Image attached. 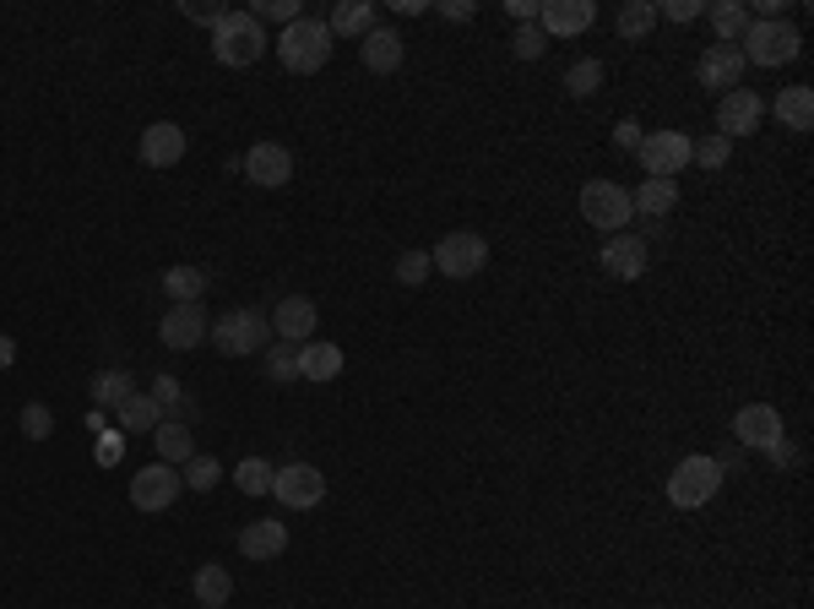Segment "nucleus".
I'll return each instance as SVG.
<instances>
[{
  "label": "nucleus",
  "instance_id": "obj_43",
  "mask_svg": "<svg viewBox=\"0 0 814 609\" xmlns=\"http://www.w3.org/2000/svg\"><path fill=\"white\" fill-rule=\"evenodd\" d=\"M706 6L700 0H668V6H657V17H674V22H695Z\"/></svg>",
  "mask_w": 814,
  "mask_h": 609
},
{
  "label": "nucleus",
  "instance_id": "obj_3",
  "mask_svg": "<svg viewBox=\"0 0 814 609\" xmlns=\"http://www.w3.org/2000/svg\"><path fill=\"white\" fill-rule=\"evenodd\" d=\"M739 50H744L750 66H787V61L804 55V33L793 22H782V17H760V22H750Z\"/></svg>",
  "mask_w": 814,
  "mask_h": 609
},
{
  "label": "nucleus",
  "instance_id": "obj_8",
  "mask_svg": "<svg viewBox=\"0 0 814 609\" xmlns=\"http://www.w3.org/2000/svg\"><path fill=\"white\" fill-rule=\"evenodd\" d=\"M635 158H641L646 180H674L679 169H689V136L685 132H652V136H641Z\"/></svg>",
  "mask_w": 814,
  "mask_h": 609
},
{
  "label": "nucleus",
  "instance_id": "obj_18",
  "mask_svg": "<svg viewBox=\"0 0 814 609\" xmlns=\"http://www.w3.org/2000/svg\"><path fill=\"white\" fill-rule=\"evenodd\" d=\"M180 158H186V132L175 120H158V126L141 132V164L147 169H175Z\"/></svg>",
  "mask_w": 814,
  "mask_h": 609
},
{
  "label": "nucleus",
  "instance_id": "obj_50",
  "mask_svg": "<svg viewBox=\"0 0 814 609\" xmlns=\"http://www.w3.org/2000/svg\"><path fill=\"white\" fill-rule=\"evenodd\" d=\"M11 359H17V343H11V338H6V333H0V370H6Z\"/></svg>",
  "mask_w": 814,
  "mask_h": 609
},
{
  "label": "nucleus",
  "instance_id": "obj_23",
  "mask_svg": "<svg viewBox=\"0 0 814 609\" xmlns=\"http://www.w3.org/2000/svg\"><path fill=\"white\" fill-rule=\"evenodd\" d=\"M326 28H331V39H364L376 28V6L370 0H337Z\"/></svg>",
  "mask_w": 814,
  "mask_h": 609
},
{
  "label": "nucleus",
  "instance_id": "obj_36",
  "mask_svg": "<svg viewBox=\"0 0 814 609\" xmlns=\"http://www.w3.org/2000/svg\"><path fill=\"white\" fill-rule=\"evenodd\" d=\"M272 474H277V469H272L266 458H245V463L234 469V484H240L245 495H272Z\"/></svg>",
  "mask_w": 814,
  "mask_h": 609
},
{
  "label": "nucleus",
  "instance_id": "obj_25",
  "mask_svg": "<svg viewBox=\"0 0 814 609\" xmlns=\"http://www.w3.org/2000/svg\"><path fill=\"white\" fill-rule=\"evenodd\" d=\"M706 17H711V28H717V44H739L754 22L744 0H717V6H706Z\"/></svg>",
  "mask_w": 814,
  "mask_h": 609
},
{
  "label": "nucleus",
  "instance_id": "obj_26",
  "mask_svg": "<svg viewBox=\"0 0 814 609\" xmlns=\"http://www.w3.org/2000/svg\"><path fill=\"white\" fill-rule=\"evenodd\" d=\"M152 441H158V458H163L169 469H186L190 458H195V435H190L180 419H163V424L152 430Z\"/></svg>",
  "mask_w": 814,
  "mask_h": 609
},
{
  "label": "nucleus",
  "instance_id": "obj_42",
  "mask_svg": "<svg viewBox=\"0 0 814 609\" xmlns=\"http://www.w3.org/2000/svg\"><path fill=\"white\" fill-rule=\"evenodd\" d=\"M152 398H158V403H163V413H169V408H180V398H186V392H180V381H175V376H158V381H152Z\"/></svg>",
  "mask_w": 814,
  "mask_h": 609
},
{
  "label": "nucleus",
  "instance_id": "obj_1",
  "mask_svg": "<svg viewBox=\"0 0 814 609\" xmlns=\"http://www.w3.org/2000/svg\"><path fill=\"white\" fill-rule=\"evenodd\" d=\"M277 61L294 71V76H310L331 61V28H326V17H299V22H288L283 28V39H277Z\"/></svg>",
  "mask_w": 814,
  "mask_h": 609
},
{
  "label": "nucleus",
  "instance_id": "obj_45",
  "mask_svg": "<svg viewBox=\"0 0 814 609\" xmlns=\"http://www.w3.org/2000/svg\"><path fill=\"white\" fill-rule=\"evenodd\" d=\"M120 447H126L120 435H104V441H98V463H104V469H115V463H120Z\"/></svg>",
  "mask_w": 814,
  "mask_h": 609
},
{
  "label": "nucleus",
  "instance_id": "obj_40",
  "mask_svg": "<svg viewBox=\"0 0 814 609\" xmlns=\"http://www.w3.org/2000/svg\"><path fill=\"white\" fill-rule=\"evenodd\" d=\"M510 50H516V61H538V55L549 50V33H543V28H532V22H521V28H516V39H510Z\"/></svg>",
  "mask_w": 814,
  "mask_h": 609
},
{
  "label": "nucleus",
  "instance_id": "obj_41",
  "mask_svg": "<svg viewBox=\"0 0 814 609\" xmlns=\"http://www.w3.org/2000/svg\"><path fill=\"white\" fill-rule=\"evenodd\" d=\"M50 430H55V413L44 403H28L22 408V435L28 441H50Z\"/></svg>",
  "mask_w": 814,
  "mask_h": 609
},
{
  "label": "nucleus",
  "instance_id": "obj_32",
  "mask_svg": "<svg viewBox=\"0 0 814 609\" xmlns=\"http://www.w3.org/2000/svg\"><path fill=\"white\" fill-rule=\"evenodd\" d=\"M87 392H93V403H98V408H120V403L130 398V392H136V387H130L126 370H98Z\"/></svg>",
  "mask_w": 814,
  "mask_h": 609
},
{
  "label": "nucleus",
  "instance_id": "obj_13",
  "mask_svg": "<svg viewBox=\"0 0 814 609\" xmlns=\"http://www.w3.org/2000/svg\"><path fill=\"white\" fill-rule=\"evenodd\" d=\"M760 115H765V104H760V93L750 87H733V93H722V104H717V136H750L760 126Z\"/></svg>",
  "mask_w": 814,
  "mask_h": 609
},
{
  "label": "nucleus",
  "instance_id": "obj_35",
  "mask_svg": "<svg viewBox=\"0 0 814 609\" xmlns=\"http://www.w3.org/2000/svg\"><path fill=\"white\" fill-rule=\"evenodd\" d=\"M266 376H272L277 387L299 381V343H277V348H266Z\"/></svg>",
  "mask_w": 814,
  "mask_h": 609
},
{
  "label": "nucleus",
  "instance_id": "obj_11",
  "mask_svg": "<svg viewBox=\"0 0 814 609\" xmlns=\"http://www.w3.org/2000/svg\"><path fill=\"white\" fill-rule=\"evenodd\" d=\"M787 430H782V413L771 403H750L733 413V441L739 447H754V452H765V447H776Z\"/></svg>",
  "mask_w": 814,
  "mask_h": 609
},
{
  "label": "nucleus",
  "instance_id": "obj_49",
  "mask_svg": "<svg viewBox=\"0 0 814 609\" xmlns=\"http://www.w3.org/2000/svg\"><path fill=\"white\" fill-rule=\"evenodd\" d=\"M765 458H771V463H776V469H782V463H793V447H787V435H782V441H776V447H765Z\"/></svg>",
  "mask_w": 814,
  "mask_h": 609
},
{
  "label": "nucleus",
  "instance_id": "obj_4",
  "mask_svg": "<svg viewBox=\"0 0 814 609\" xmlns=\"http://www.w3.org/2000/svg\"><path fill=\"white\" fill-rule=\"evenodd\" d=\"M207 338L218 343V354H229V359H245V354L272 348V322H266L261 311H251V305H240V311L218 316V327H212Z\"/></svg>",
  "mask_w": 814,
  "mask_h": 609
},
{
  "label": "nucleus",
  "instance_id": "obj_17",
  "mask_svg": "<svg viewBox=\"0 0 814 609\" xmlns=\"http://www.w3.org/2000/svg\"><path fill=\"white\" fill-rule=\"evenodd\" d=\"M598 262H603L609 277L630 283V277H641V272H646V240H641V234H609Z\"/></svg>",
  "mask_w": 814,
  "mask_h": 609
},
{
  "label": "nucleus",
  "instance_id": "obj_34",
  "mask_svg": "<svg viewBox=\"0 0 814 609\" xmlns=\"http://www.w3.org/2000/svg\"><path fill=\"white\" fill-rule=\"evenodd\" d=\"M598 87H603V61L586 55V61H575V66L564 71V93H570V98H592Z\"/></svg>",
  "mask_w": 814,
  "mask_h": 609
},
{
  "label": "nucleus",
  "instance_id": "obj_44",
  "mask_svg": "<svg viewBox=\"0 0 814 609\" xmlns=\"http://www.w3.org/2000/svg\"><path fill=\"white\" fill-rule=\"evenodd\" d=\"M186 17H190V22H207V28H218V22H223V6H201V0H186Z\"/></svg>",
  "mask_w": 814,
  "mask_h": 609
},
{
  "label": "nucleus",
  "instance_id": "obj_7",
  "mask_svg": "<svg viewBox=\"0 0 814 609\" xmlns=\"http://www.w3.org/2000/svg\"><path fill=\"white\" fill-rule=\"evenodd\" d=\"M430 262L445 277H473V272L489 267V240L473 234V229H456V234H445L435 251H430Z\"/></svg>",
  "mask_w": 814,
  "mask_h": 609
},
{
  "label": "nucleus",
  "instance_id": "obj_14",
  "mask_svg": "<svg viewBox=\"0 0 814 609\" xmlns=\"http://www.w3.org/2000/svg\"><path fill=\"white\" fill-rule=\"evenodd\" d=\"M212 333V322H207V311L201 305H175L169 316H163V327H158V338L163 348H175V354H186V348H201Z\"/></svg>",
  "mask_w": 814,
  "mask_h": 609
},
{
  "label": "nucleus",
  "instance_id": "obj_31",
  "mask_svg": "<svg viewBox=\"0 0 814 609\" xmlns=\"http://www.w3.org/2000/svg\"><path fill=\"white\" fill-rule=\"evenodd\" d=\"M614 28H620V39H630V44L652 39V28H657V0H630V6H620Z\"/></svg>",
  "mask_w": 814,
  "mask_h": 609
},
{
  "label": "nucleus",
  "instance_id": "obj_28",
  "mask_svg": "<svg viewBox=\"0 0 814 609\" xmlns=\"http://www.w3.org/2000/svg\"><path fill=\"white\" fill-rule=\"evenodd\" d=\"M120 424H126L130 435H152L163 424V403L152 392H130L126 403H120Z\"/></svg>",
  "mask_w": 814,
  "mask_h": 609
},
{
  "label": "nucleus",
  "instance_id": "obj_48",
  "mask_svg": "<svg viewBox=\"0 0 814 609\" xmlns=\"http://www.w3.org/2000/svg\"><path fill=\"white\" fill-rule=\"evenodd\" d=\"M614 136H620V147H630V153H635V147H641V136H646V132H641L635 120H620V132H614Z\"/></svg>",
  "mask_w": 814,
  "mask_h": 609
},
{
  "label": "nucleus",
  "instance_id": "obj_24",
  "mask_svg": "<svg viewBox=\"0 0 814 609\" xmlns=\"http://www.w3.org/2000/svg\"><path fill=\"white\" fill-rule=\"evenodd\" d=\"M635 218H668L679 207V180H641V191H630Z\"/></svg>",
  "mask_w": 814,
  "mask_h": 609
},
{
  "label": "nucleus",
  "instance_id": "obj_27",
  "mask_svg": "<svg viewBox=\"0 0 814 609\" xmlns=\"http://www.w3.org/2000/svg\"><path fill=\"white\" fill-rule=\"evenodd\" d=\"M776 120L787 132H814V87H782L776 93Z\"/></svg>",
  "mask_w": 814,
  "mask_h": 609
},
{
  "label": "nucleus",
  "instance_id": "obj_15",
  "mask_svg": "<svg viewBox=\"0 0 814 609\" xmlns=\"http://www.w3.org/2000/svg\"><path fill=\"white\" fill-rule=\"evenodd\" d=\"M245 175H251L255 186L277 191V186H288V175H294V153H288L283 141H255L251 153H245Z\"/></svg>",
  "mask_w": 814,
  "mask_h": 609
},
{
  "label": "nucleus",
  "instance_id": "obj_38",
  "mask_svg": "<svg viewBox=\"0 0 814 609\" xmlns=\"http://www.w3.org/2000/svg\"><path fill=\"white\" fill-rule=\"evenodd\" d=\"M251 17L261 22V28H266V22H283V28H288V22L305 17V6H299V0H255Z\"/></svg>",
  "mask_w": 814,
  "mask_h": 609
},
{
  "label": "nucleus",
  "instance_id": "obj_39",
  "mask_svg": "<svg viewBox=\"0 0 814 609\" xmlns=\"http://www.w3.org/2000/svg\"><path fill=\"white\" fill-rule=\"evenodd\" d=\"M430 272H435L430 251H402V256H397V283H408V288H419Z\"/></svg>",
  "mask_w": 814,
  "mask_h": 609
},
{
  "label": "nucleus",
  "instance_id": "obj_6",
  "mask_svg": "<svg viewBox=\"0 0 814 609\" xmlns=\"http://www.w3.org/2000/svg\"><path fill=\"white\" fill-rule=\"evenodd\" d=\"M581 218L598 223L603 234H625V223L635 218L630 191L625 186H614V180H586V186H581Z\"/></svg>",
  "mask_w": 814,
  "mask_h": 609
},
{
  "label": "nucleus",
  "instance_id": "obj_30",
  "mask_svg": "<svg viewBox=\"0 0 814 609\" xmlns=\"http://www.w3.org/2000/svg\"><path fill=\"white\" fill-rule=\"evenodd\" d=\"M229 599H234V577H229L218 560H212V566H201V571H195V605H201V609H223Z\"/></svg>",
  "mask_w": 814,
  "mask_h": 609
},
{
  "label": "nucleus",
  "instance_id": "obj_5",
  "mask_svg": "<svg viewBox=\"0 0 814 609\" xmlns=\"http://www.w3.org/2000/svg\"><path fill=\"white\" fill-rule=\"evenodd\" d=\"M722 490V458H706V452H695L685 458L674 474H668V501L679 506V512H695V506H706L711 495Z\"/></svg>",
  "mask_w": 814,
  "mask_h": 609
},
{
  "label": "nucleus",
  "instance_id": "obj_46",
  "mask_svg": "<svg viewBox=\"0 0 814 609\" xmlns=\"http://www.w3.org/2000/svg\"><path fill=\"white\" fill-rule=\"evenodd\" d=\"M435 11H440V17H451V22H467V17H473V6H467V0H435Z\"/></svg>",
  "mask_w": 814,
  "mask_h": 609
},
{
  "label": "nucleus",
  "instance_id": "obj_20",
  "mask_svg": "<svg viewBox=\"0 0 814 609\" xmlns=\"http://www.w3.org/2000/svg\"><path fill=\"white\" fill-rule=\"evenodd\" d=\"M288 549V528L277 517H261V523H245L240 528V555L245 560H277Z\"/></svg>",
  "mask_w": 814,
  "mask_h": 609
},
{
  "label": "nucleus",
  "instance_id": "obj_9",
  "mask_svg": "<svg viewBox=\"0 0 814 609\" xmlns=\"http://www.w3.org/2000/svg\"><path fill=\"white\" fill-rule=\"evenodd\" d=\"M180 490H186L180 469H169V463H152V469L130 474V506H136V512H169V506L180 501Z\"/></svg>",
  "mask_w": 814,
  "mask_h": 609
},
{
  "label": "nucleus",
  "instance_id": "obj_22",
  "mask_svg": "<svg viewBox=\"0 0 814 609\" xmlns=\"http://www.w3.org/2000/svg\"><path fill=\"white\" fill-rule=\"evenodd\" d=\"M359 55H364V66L380 71V76H385V71H397V66H402V33H397V28H380V22H376V28L364 33Z\"/></svg>",
  "mask_w": 814,
  "mask_h": 609
},
{
  "label": "nucleus",
  "instance_id": "obj_19",
  "mask_svg": "<svg viewBox=\"0 0 814 609\" xmlns=\"http://www.w3.org/2000/svg\"><path fill=\"white\" fill-rule=\"evenodd\" d=\"M315 322H320V311H315L305 294H288L277 311H272V333L283 343H310L315 338Z\"/></svg>",
  "mask_w": 814,
  "mask_h": 609
},
{
  "label": "nucleus",
  "instance_id": "obj_47",
  "mask_svg": "<svg viewBox=\"0 0 814 609\" xmlns=\"http://www.w3.org/2000/svg\"><path fill=\"white\" fill-rule=\"evenodd\" d=\"M505 11H510L516 22H532V17H538V0H505Z\"/></svg>",
  "mask_w": 814,
  "mask_h": 609
},
{
  "label": "nucleus",
  "instance_id": "obj_33",
  "mask_svg": "<svg viewBox=\"0 0 814 609\" xmlns=\"http://www.w3.org/2000/svg\"><path fill=\"white\" fill-rule=\"evenodd\" d=\"M728 153H733V141H728V136H700V141H689V164H700V169H711V175H717V169H728Z\"/></svg>",
  "mask_w": 814,
  "mask_h": 609
},
{
  "label": "nucleus",
  "instance_id": "obj_12",
  "mask_svg": "<svg viewBox=\"0 0 814 609\" xmlns=\"http://www.w3.org/2000/svg\"><path fill=\"white\" fill-rule=\"evenodd\" d=\"M598 22V6L592 0H543L538 6V28L549 39H570V33H586Z\"/></svg>",
  "mask_w": 814,
  "mask_h": 609
},
{
  "label": "nucleus",
  "instance_id": "obj_2",
  "mask_svg": "<svg viewBox=\"0 0 814 609\" xmlns=\"http://www.w3.org/2000/svg\"><path fill=\"white\" fill-rule=\"evenodd\" d=\"M261 50H266V28L255 22L251 11H223V22L212 28V55L223 66L245 71L261 61Z\"/></svg>",
  "mask_w": 814,
  "mask_h": 609
},
{
  "label": "nucleus",
  "instance_id": "obj_16",
  "mask_svg": "<svg viewBox=\"0 0 814 609\" xmlns=\"http://www.w3.org/2000/svg\"><path fill=\"white\" fill-rule=\"evenodd\" d=\"M744 66H750V61H744L739 44H711V50L700 55L695 76H700L706 87H728V93H733V87H744Z\"/></svg>",
  "mask_w": 814,
  "mask_h": 609
},
{
  "label": "nucleus",
  "instance_id": "obj_10",
  "mask_svg": "<svg viewBox=\"0 0 814 609\" xmlns=\"http://www.w3.org/2000/svg\"><path fill=\"white\" fill-rule=\"evenodd\" d=\"M272 495H277L288 512H310V506L326 501V474L310 469V463H288V469L272 474Z\"/></svg>",
  "mask_w": 814,
  "mask_h": 609
},
{
  "label": "nucleus",
  "instance_id": "obj_21",
  "mask_svg": "<svg viewBox=\"0 0 814 609\" xmlns=\"http://www.w3.org/2000/svg\"><path fill=\"white\" fill-rule=\"evenodd\" d=\"M342 376V348L337 343H299V381H337Z\"/></svg>",
  "mask_w": 814,
  "mask_h": 609
},
{
  "label": "nucleus",
  "instance_id": "obj_37",
  "mask_svg": "<svg viewBox=\"0 0 814 609\" xmlns=\"http://www.w3.org/2000/svg\"><path fill=\"white\" fill-rule=\"evenodd\" d=\"M180 479H186V490H218V479H223V469H218V458H207V452H195L186 469H180Z\"/></svg>",
  "mask_w": 814,
  "mask_h": 609
},
{
  "label": "nucleus",
  "instance_id": "obj_29",
  "mask_svg": "<svg viewBox=\"0 0 814 609\" xmlns=\"http://www.w3.org/2000/svg\"><path fill=\"white\" fill-rule=\"evenodd\" d=\"M207 267H169L163 272V294L175 300V305H201V294H207Z\"/></svg>",
  "mask_w": 814,
  "mask_h": 609
}]
</instances>
